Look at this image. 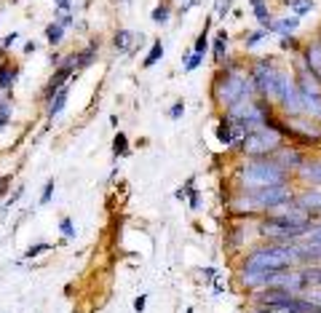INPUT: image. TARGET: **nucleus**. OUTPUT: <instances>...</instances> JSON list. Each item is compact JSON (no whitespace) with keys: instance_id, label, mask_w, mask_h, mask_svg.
I'll return each instance as SVG.
<instances>
[{"instance_id":"9","label":"nucleus","mask_w":321,"mask_h":313,"mask_svg":"<svg viewBox=\"0 0 321 313\" xmlns=\"http://www.w3.org/2000/svg\"><path fill=\"white\" fill-rule=\"evenodd\" d=\"M270 158L276 161L278 166L286 171V174H289V171H297V169L302 166V161H305V158H302V153L297 150V147H289V145H281L278 150L270 155Z\"/></svg>"},{"instance_id":"14","label":"nucleus","mask_w":321,"mask_h":313,"mask_svg":"<svg viewBox=\"0 0 321 313\" xmlns=\"http://www.w3.org/2000/svg\"><path fill=\"white\" fill-rule=\"evenodd\" d=\"M22 73V67L17 65V62H0V91H9L14 89V83H17V78Z\"/></svg>"},{"instance_id":"22","label":"nucleus","mask_w":321,"mask_h":313,"mask_svg":"<svg viewBox=\"0 0 321 313\" xmlns=\"http://www.w3.org/2000/svg\"><path fill=\"white\" fill-rule=\"evenodd\" d=\"M211 54H214V59L222 65V59H225V54H228V33H217V38H214V49H211Z\"/></svg>"},{"instance_id":"13","label":"nucleus","mask_w":321,"mask_h":313,"mask_svg":"<svg viewBox=\"0 0 321 313\" xmlns=\"http://www.w3.org/2000/svg\"><path fill=\"white\" fill-rule=\"evenodd\" d=\"M142 43V35L131 33V30H118V33L113 35V46L123 54H134V46Z\"/></svg>"},{"instance_id":"31","label":"nucleus","mask_w":321,"mask_h":313,"mask_svg":"<svg viewBox=\"0 0 321 313\" xmlns=\"http://www.w3.org/2000/svg\"><path fill=\"white\" fill-rule=\"evenodd\" d=\"M59 230L65 233V238H75V225H73L70 217H62L59 220Z\"/></svg>"},{"instance_id":"12","label":"nucleus","mask_w":321,"mask_h":313,"mask_svg":"<svg viewBox=\"0 0 321 313\" xmlns=\"http://www.w3.org/2000/svg\"><path fill=\"white\" fill-rule=\"evenodd\" d=\"M305 70L321 83V41H313L305 49Z\"/></svg>"},{"instance_id":"47","label":"nucleus","mask_w":321,"mask_h":313,"mask_svg":"<svg viewBox=\"0 0 321 313\" xmlns=\"http://www.w3.org/2000/svg\"><path fill=\"white\" fill-rule=\"evenodd\" d=\"M281 3H284V6H292V9H294V6L300 3V0H281Z\"/></svg>"},{"instance_id":"29","label":"nucleus","mask_w":321,"mask_h":313,"mask_svg":"<svg viewBox=\"0 0 321 313\" xmlns=\"http://www.w3.org/2000/svg\"><path fill=\"white\" fill-rule=\"evenodd\" d=\"M49 249H54L51 244H43V241H41V244H33V246H27L25 249V260H33V257H41V254H46V252H49Z\"/></svg>"},{"instance_id":"10","label":"nucleus","mask_w":321,"mask_h":313,"mask_svg":"<svg viewBox=\"0 0 321 313\" xmlns=\"http://www.w3.org/2000/svg\"><path fill=\"white\" fill-rule=\"evenodd\" d=\"M73 75H75V73H73L70 67H57V70H54L51 81L46 83V89H43V102H51V97H54L57 91H62V89H65V86L70 83V78H73Z\"/></svg>"},{"instance_id":"43","label":"nucleus","mask_w":321,"mask_h":313,"mask_svg":"<svg viewBox=\"0 0 321 313\" xmlns=\"http://www.w3.org/2000/svg\"><path fill=\"white\" fill-rule=\"evenodd\" d=\"M230 3L233 0H220V3H217V17H225V14L230 11Z\"/></svg>"},{"instance_id":"36","label":"nucleus","mask_w":321,"mask_h":313,"mask_svg":"<svg viewBox=\"0 0 321 313\" xmlns=\"http://www.w3.org/2000/svg\"><path fill=\"white\" fill-rule=\"evenodd\" d=\"M22 193H25V187H22V185H19V187H17V190H14V193L9 195V198H6V209H11V206H14V203H17V201L22 198Z\"/></svg>"},{"instance_id":"11","label":"nucleus","mask_w":321,"mask_h":313,"mask_svg":"<svg viewBox=\"0 0 321 313\" xmlns=\"http://www.w3.org/2000/svg\"><path fill=\"white\" fill-rule=\"evenodd\" d=\"M294 203L300 209H305L313 220L321 217V190H302V193H297L294 195Z\"/></svg>"},{"instance_id":"1","label":"nucleus","mask_w":321,"mask_h":313,"mask_svg":"<svg viewBox=\"0 0 321 313\" xmlns=\"http://www.w3.org/2000/svg\"><path fill=\"white\" fill-rule=\"evenodd\" d=\"M297 265H300L297 241L294 244H273V241H268V244L254 246L249 254H244L238 273H265V276H270L276 270L297 268Z\"/></svg>"},{"instance_id":"2","label":"nucleus","mask_w":321,"mask_h":313,"mask_svg":"<svg viewBox=\"0 0 321 313\" xmlns=\"http://www.w3.org/2000/svg\"><path fill=\"white\" fill-rule=\"evenodd\" d=\"M294 201V190L289 187L286 182L284 185H270V187H260V190H244L233 201V212L236 214H262V212H273L276 206L281 203H289Z\"/></svg>"},{"instance_id":"8","label":"nucleus","mask_w":321,"mask_h":313,"mask_svg":"<svg viewBox=\"0 0 321 313\" xmlns=\"http://www.w3.org/2000/svg\"><path fill=\"white\" fill-rule=\"evenodd\" d=\"M294 83H297V94H300L302 113H308L310 118H318L321 121V83L305 67L297 73Z\"/></svg>"},{"instance_id":"18","label":"nucleus","mask_w":321,"mask_h":313,"mask_svg":"<svg viewBox=\"0 0 321 313\" xmlns=\"http://www.w3.org/2000/svg\"><path fill=\"white\" fill-rule=\"evenodd\" d=\"M244 233H246L244 225H230L228 228V241H225L228 252H238V249L244 246Z\"/></svg>"},{"instance_id":"27","label":"nucleus","mask_w":321,"mask_h":313,"mask_svg":"<svg viewBox=\"0 0 321 313\" xmlns=\"http://www.w3.org/2000/svg\"><path fill=\"white\" fill-rule=\"evenodd\" d=\"M209 25H211V22H206V25H203V33L195 38V43H193V51H195V54H206V49H209V38H206Z\"/></svg>"},{"instance_id":"48","label":"nucleus","mask_w":321,"mask_h":313,"mask_svg":"<svg viewBox=\"0 0 321 313\" xmlns=\"http://www.w3.org/2000/svg\"><path fill=\"white\" fill-rule=\"evenodd\" d=\"M249 313H268L265 308H249Z\"/></svg>"},{"instance_id":"23","label":"nucleus","mask_w":321,"mask_h":313,"mask_svg":"<svg viewBox=\"0 0 321 313\" xmlns=\"http://www.w3.org/2000/svg\"><path fill=\"white\" fill-rule=\"evenodd\" d=\"M161 57H163V43H161V41H155V43L150 46V51H147V57H145V62H142V67H145V70H150L153 65H158V62H161Z\"/></svg>"},{"instance_id":"34","label":"nucleus","mask_w":321,"mask_h":313,"mask_svg":"<svg viewBox=\"0 0 321 313\" xmlns=\"http://www.w3.org/2000/svg\"><path fill=\"white\" fill-rule=\"evenodd\" d=\"M54 22H57V25H62V27H73V25H75V17H73L70 11H57V19H54Z\"/></svg>"},{"instance_id":"7","label":"nucleus","mask_w":321,"mask_h":313,"mask_svg":"<svg viewBox=\"0 0 321 313\" xmlns=\"http://www.w3.org/2000/svg\"><path fill=\"white\" fill-rule=\"evenodd\" d=\"M281 145H284V139H281L278 131H273V129L265 126V129L249 131V134L244 137V142L238 145V150L246 153L249 158H270Z\"/></svg>"},{"instance_id":"16","label":"nucleus","mask_w":321,"mask_h":313,"mask_svg":"<svg viewBox=\"0 0 321 313\" xmlns=\"http://www.w3.org/2000/svg\"><path fill=\"white\" fill-rule=\"evenodd\" d=\"M214 137L222 147H233V118L222 115L220 123H217V129H214Z\"/></svg>"},{"instance_id":"3","label":"nucleus","mask_w":321,"mask_h":313,"mask_svg":"<svg viewBox=\"0 0 321 313\" xmlns=\"http://www.w3.org/2000/svg\"><path fill=\"white\" fill-rule=\"evenodd\" d=\"M252 97H257L252 75L238 73L236 62H228L225 70L217 75V81H214V99L220 102L225 110H230L233 105H238V102H244V99H252Z\"/></svg>"},{"instance_id":"32","label":"nucleus","mask_w":321,"mask_h":313,"mask_svg":"<svg viewBox=\"0 0 321 313\" xmlns=\"http://www.w3.org/2000/svg\"><path fill=\"white\" fill-rule=\"evenodd\" d=\"M54 190H57V182H54V179H49V182L43 185V193H41V203H43V206L54 198Z\"/></svg>"},{"instance_id":"37","label":"nucleus","mask_w":321,"mask_h":313,"mask_svg":"<svg viewBox=\"0 0 321 313\" xmlns=\"http://www.w3.org/2000/svg\"><path fill=\"white\" fill-rule=\"evenodd\" d=\"M19 38H22V33H11V35H6V38H3V49H14V46L19 43Z\"/></svg>"},{"instance_id":"19","label":"nucleus","mask_w":321,"mask_h":313,"mask_svg":"<svg viewBox=\"0 0 321 313\" xmlns=\"http://www.w3.org/2000/svg\"><path fill=\"white\" fill-rule=\"evenodd\" d=\"M297 25H300V19L297 17H286V19H281V22H273L270 25V33H276V35H289V33H294Z\"/></svg>"},{"instance_id":"35","label":"nucleus","mask_w":321,"mask_h":313,"mask_svg":"<svg viewBox=\"0 0 321 313\" xmlns=\"http://www.w3.org/2000/svg\"><path fill=\"white\" fill-rule=\"evenodd\" d=\"M313 9V0H300V3L294 6V14H297V19L300 17H305V14H308Z\"/></svg>"},{"instance_id":"6","label":"nucleus","mask_w":321,"mask_h":313,"mask_svg":"<svg viewBox=\"0 0 321 313\" xmlns=\"http://www.w3.org/2000/svg\"><path fill=\"white\" fill-rule=\"evenodd\" d=\"M249 75H252V83H254V91L260 99H268L270 105H276V97H278V75L281 70L273 59H257L252 62L249 67Z\"/></svg>"},{"instance_id":"41","label":"nucleus","mask_w":321,"mask_h":313,"mask_svg":"<svg viewBox=\"0 0 321 313\" xmlns=\"http://www.w3.org/2000/svg\"><path fill=\"white\" fill-rule=\"evenodd\" d=\"M281 49H297V41H294V38L292 35H281Z\"/></svg>"},{"instance_id":"49","label":"nucleus","mask_w":321,"mask_h":313,"mask_svg":"<svg viewBox=\"0 0 321 313\" xmlns=\"http://www.w3.org/2000/svg\"><path fill=\"white\" fill-rule=\"evenodd\" d=\"M252 6H262V0H252Z\"/></svg>"},{"instance_id":"17","label":"nucleus","mask_w":321,"mask_h":313,"mask_svg":"<svg viewBox=\"0 0 321 313\" xmlns=\"http://www.w3.org/2000/svg\"><path fill=\"white\" fill-rule=\"evenodd\" d=\"M67 97H70V89H67V86L51 97V102H49V110H46V113H49V121H54V118H57V115H59V113L67 107Z\"/></svg>"},{"instance_id":"50","label":"nucleus","mask_w":321,"mask_h":313,"mask_svg":"<svg viewBox=\"0 0 321 313\" xmlns=\"http://www.w3.org/2000/svg\"><path fill=\"white\" fill-rule=\"evenodd\" d=\"M185 313H195V310H193V308H185Z\"/></svg>"},{"instance_id":"33","label":"nucleus","mask_w":321,"mask_h":313,"mask_svg":"<svg viewBox=\"0 0 321 313\" xmlns=\"http://www.w3.org/2000/svg\"><path fill=\"white\" fill-rule=\"evenodd\" d=\"M182 115H185V102H182V99H177L174 105L169 107V118H171V121H179Z\"/></svg>"},{"instance_id":"20","label":"nucleus","mask_w":321,"mask_h":313,"mask_svg":"<svg viewBox=\"0 0 321 313\" xmlns=\"http://www.w3.org/2000/svg\"><path fill=\"white\" fill-rule=\"evenodd\" d=\"M62 41H65V27L57 25V22H51V25H46V43L51 46H59Z\"/></svg>"},{"instance_id":"46","label":"nucleus","mask_w":321,"mask_h":313,"mask_svg":"<svg viewBox=\"0 0 321 313\" xmlns=\"http://www.w3.org/2000/svg\"><path fill=\"white\" fill-rule=\"evenodd\" d=\"M316 286L321 289V265H316Z\"/></svg>"},{"instance_id":"21","label":"nucleus","mask_w":321,"mask_h":313,"mask_svg":"<svg viewBox=\"0 0 321 313\" xmlns=\"http://www.w3.org/2000/svg\"><path fill=\"white\" fill-rule=\"evenodd\" d=\"M129 153H131L129 139H126V134H123V131H118V134H115V139H113V155H115V158H126Z\"/></svg>"},{"instance_id":"39","label":"nucleus","mask_w":321,"mask_h":313,"mask_svg":"<svg viewBox=\"0 0 321 313\" xmlns=\"http://www.w3.org/2000/svg\"><path fill=\"white\" fill-rule=\"evenodd\" d=\"M187 201H190V209H193V212H198V209H201V193H198V190H193L190 195H187Z\"/></svg>"},{"instance_id":"38","label":"nucleus","mask_w":321,"mask_h":313,"mask_svg":"<svg viewBox=\"0 0 321 313\" xmlns=\"http://www.w3.org/2000/svg\"><path fill=\"white\" fill-rule=\"evenodd\" d=\"M305 238H308V241H318V244H321V222H313V228H310V233Z\"/></svg>"},{"instance_id":"26","label":"nucleus","mask_w":321,"mask_h":313,"mask_svg":"<svg viewBox=\"0 0 321 313\" xmlns=\"http://www.w3.org/2000/svg\"><path fill=\"white\" fill-rule=\"evenodd\" d=\"M11 115H14V107L9 99H0V131L11 123Z\"/></svg>"},{"instance_id":"5","label":"nucleus","mask_w":321,"mask_h":313,"mask_svg":"<svg viewBox=\"0 0 321 313\" xmlns=\"http://www.w3.org/2000/svg\"><path fill=\"white\" fill-rule=\"evenodd\" d=\"M310 228H313V222H292V220H286V217L268 214L257 225V236L268 238L273 244H294L297 238L308 236Z\"/></svg>"},{"instance_id":"44","label":"nucleus","mask_w":321,"mask_h":313,"mask_svg":"<svg viewBox=\"0 0 321 313\" xmlns=\"http://www.w3.org/2000/svg\"><path fill=\"white\" fill-rule=\"evenodd\" d=\"M35 49H38V43H35V41H27V43H25V49H22V51H25V54H33Z\"/></svg>"},{"instance_id":"42","label":"nucleus","mask_w":321,"mask_h":313,"mask_svg":"<svg viewBox=\"0 0 321 313\" xmlns=\"http://www.w3.org/2000/svg\"><path fill=\"white\" fill-rule=\"evenodd\" d=\"M145 305H147V294L134 297V310H137V313H145Z\"/></svg>"},{"instance_id":"45","label":"nucleus","mask_w":321,"mask_h":313,"mask_svg":"<svg viewBox=\"0 0 321 313\" xmlns=\"http://www.w3.org/2000/svg\"><path fill=\"white\" fill-rule=\"evenodd\" d=\"M59 11H70V0H57Z\"/></svg>"},{"instance_id":"40","label":"nucleus","mask_w":321,"mask_h":313,"mask_svg":"<svg viewBox=\"0 0 321 313\" xmlns=\"http://www.w3.org/2000/svg\"><path fill=\"white\" fill-rule=\"evenodd\" d=\"M11 190V174H6L3 179H0V201H3V195Z\"/></svg>"},{"instance_id":"28","label":"nucleus","mask_w":321,"mask_h":313,"mask_svg":"<svg viewBox=\"0 0 321 313\" xmlns=\"http://www.w3.org/2000/svg\"><path fill=\"white\" fill-rule=\"evenodd\" d=\"M150 19L155 22V25H166V22H169V6H166V3L155 6L153 14H150Z\"/></svg>"},{"instance_id":"15","label":"nucleus","mask_w":321,"mask_h":313,"mask_svg":"<svg viewBox=\"0 0 321 313\" xmlns=\"http://www.w3.org/2000/svg\"><path fill=\"white\" fill-rule=\"evenodd\" d=\"M297 174L305 182H313V185H321V161H302V166L297 169Z\"/></svg>"},{"instance_id":"30","label":"nucleus","mask_w":321,"mask_h":313,"mask_svg":"<svg viewBox=\"0 0 321 313\" xmlns=\"http://www.w3.org/2000/svg\"><path fill=\"white\" fill-rule=\"evenodd\" d=\"M268 38V30H254V33H249V38H244V46L246 49H254L260 41H265Z\"/></svg>"},{"instance_id":"25","label":"nucleus","mask_w":321,"mask_h":313,"mask_svg":"<svg viewBox=\"0 0 321 313\" xmlns=\"http://www.w3.org/2000/svg\"><path fill=\"white\" fill-rule=\"evenodd\" d=\"M185 59V73H193V70H198L201 65H203V54H195L193 49H190V54H187V57H182Z\"/></svg>"},{"instance_id":"24","label":"nucleus","mask_w":321,"mask_h":313,"mask_svg":"<svg viewBox=\"0 0 321 313\" xmlns=\"http://www.w3.org/2000/svg\"><path fill=\"white\" fill-rule=\"evenodd\" d=\"M254 17H257V22L262 25V30H270V25H273V17H270V11H268V6H254Z\"/></svg>"},{"instance_id":"4","label":"nucleus","mask_w":321,"mask_h":313,"mask_svg":"<svg viewBox=\"0 0 321 313\" xmlns=\"http://www.w3.org/2000/svg\"><path fill=\"white\" fill-rule=\"evenodd\" d=\"M238 182L241 190H260V187L289 182V174L273 158H252L238 166Z\"/></svg>"}]
</instances>
